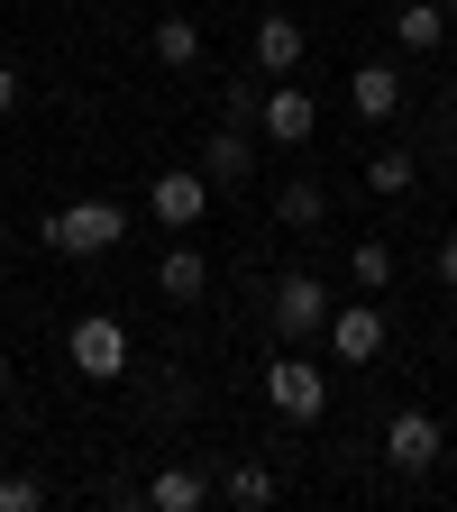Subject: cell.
Segmentation results:
<instances>
[{
	"mask_svg": "<svg viewBox=\"0 0 457 512\" xmlns=\"http://www.w3.org/2000/svg\"><path fill=\"white\" fill-rule=\"evenodd\" d=\"M55 256H110L119 238H128V211L119 202H64V211H46V229H37Z\"/></svg>",
	"mask_w": 457,
	"mask_h": 512,
	"instance_id": "cell-1",
	"label": "cell"
},
{
	"mask_svg": "<svg viewBox=\"0 0 457 512\" xmlns=\"http://www.w3.org/2000/svg\"><path fill=\"white\" fill-rule=\"evenodd\" d=\"M147 211H156L165 229H202V211H211V183H202V165H165V174L147 183Z\"/></svg>",
	"mask_w": 457,
	"mask_h": 512,
	"instance_id": "cell-7",
	"label": "cell"
},
{
	"mask_svg": "<svg viewBox=\"0 0 457 512\" xmlns=\"http://www.w3.org/2000/svg\"><path fill=\"white\" fill-rule=\"evenodd\" d=\"M19 101H28V83H19V64H0V119H10Z\"/></svg>",
	"mask_w": 457,
	"mask_h": 512,
	"instance_id": "cell-21",
	"label": "cell"
},
{
	"mask_svg": "<svg viewBox=\"0 0 457 512\" xmlns=\"http://www.w3.org/2000/svg\"><path fill=\"white\" fill-rule=\"evenodd\" d=\"M348 275H357V293H384V284H394V238H357Z\"/></svg>",
	"mask_w": 457,
	"mask_h": 512,
	"instance_id": "cell-18",
	"label": "cell"
},
{
	"mask_svg": "<svg viewBox=\"0 0 457 512\" xmlns=\"http://www.w3.org/2000/svg\"><path fill=\"white\" fill-rule=\"evenodd\" d=\"M147 46H156V64H165V74H192V64H202V28H192L183 10H165Z\"/></svg>",
	"mask_w": 457,
	"mask_h": 512,
	"instance_id": "cell-16",
	"label": "cell"
},
{
	"mask_svg": "<svg viewBox=\"0 0 457 512\" xmlns=\"http://www.w3.org/2000/svg\"><path fill=\"white\" fill-rule=\"evenodd\" d=\"M156 293H165V302H202V293H211V256H202V247H165V256H156Z\"/></svg>",
	"mask_w": 457,
	"mask_h": 512,
	"instance_id": "cell-11",
	"label": "cell"
},
{
	"mask_svg": "<svg viewBox=\"0 0 457 512\" xmlns=\"http://www.w3.org/2000/svg\"><path fill=\"white\" fill-rule=\"evenodd\" d=\"M266 403H275L284 421H320V412H330V375H320V366L293 348V357L266 366Z\"/></svg>",
	"mask_w": 457,
	"mask_h": 512,
	"instance_id": "cell-4",
	"label": "cell"
},
{
	"mask_svg": "<svg viewBox=\"0 0 457 512\" xmlns=\"http://www.w3.org/2000/svg\"><path fill=\"white\" fill-rule=\"evenodd\" d=\"M330 357L339 366H375L384 357V302H339L330 311Z\"/></svg>",
	"mask_w": 457,
	"mask_h": 512,
	"instance_id": "cell-8",
	"label": "cell"
},
{
	"mask_svg": "<svg viewBox=\"0 0 457 512\" xmlns=\"http://www.w3.org/2000/svg\"><path fill=\"white\" fill-rule=\"evenodd\" d=\"M247 174H256L247 128H211V138H202V183H211V192H238Z\"/></svg>",
	"mask_w": 457,
	"mask_h": 512,
	"instance_id": "cell-9",
	"label": "cell"
},
{
	"mask_svg": "<svg viewBox=\"0 0 457 512\" xmlns=\"http://www.w3.org/2000/svg\"><path fill=\"white\" fill-rule=\"evenodd\" d=\"M256 128H266L275 147H311V138H320V101H311L302 83L275 74V83H266V110H256Z\"/></svg>",
	"mask_w": 457,
	"mask_h": 512,
	"instance_id": "cell-6",
	"label": "cell"
},
{
	"mask_svg": "<svg viewBox=\"0 0 457 512\" xmlns=\"http://www.w3.org/2000/svg\"><path fill=\"white\" fill-rule=\"evenodd\" d=\"M448 37V0H394V46L403 55H430Z\"/></svg>",
	"mask_w": 457,
	"mask_h": 512,
	"instance_id": "cell-13",
	"label": "cell"
},
{
	"mask_svg": "<svg viewBox=\"0 0 457 512\" xmlns=\"http://www.w3.org/2000/svg\"><path fill=\"white\" fill-rule=\"evenodd\" d=\"M430 266H439V284H448V293H457V229H448V238H439V256H430Z\"/></svg>",
	"mask_w": 457,
	"mask_h": 512,
	"instance_id": "cell-22",
	"label": "cell"
},
{
	"mask_svg": "<svg viewBox=\"0 0 457 512\" xmlns=\"http://www.w3.org/2000/svg\"><path fill=\"white\" fill-rule=\"evenodd\" d=\"M448 10H457V0H448Z\"/></svg>",
	"mask_w": 457,
	"mask_h": 512,
	"instance_id": "cell-24",
	"label": "cell"
},
{
	"mask_svg": "<svg viewBox=\"0 0 457 512\" xmlns=\"http://www.w3.org/2000/svg\"><path fill=\"white\" fill-rule=\"evenodd\" d=\"M439 448H448V430H439V412H421V403L384 421V467L421 476V467H439Z\"/></svg>",
	"mask_w": 457,
	"mask_h": 512,
	"instance_id": "cell-5",
	"label": "cell"
},
{
	"mask_svg": "<svg viewBox=\"0 0 457 512\" xmlns=\"http://www.w3.org/2000/svg\"><path fill=\"white\" fill-rule=\"evenodd\" d=\"M64 357H74L92 384H119V375H128V330H119L110 311H83L74 330H64Z\"/></svg>",
	"mask_w": 457,
	"mask_h": 512,
	"instance_id": "cell-3",
	"label": "cell"
},
{
	"mask_svg": "<svg viewBox=\"0 0 457 512\" xmlns=\"http://www.w3.org/2000/svg\"><path fill=\"white\" fill-rule=\"evenodd\" d=\"M412 183H421V165H412L403 147H384V156H366V192H384V202H403Z\"/></svg>",
	"mask_w": 457,
	"mask_h": 512,
	"instance_id": "cell-19",
	"label": "cell"
},
{
	"mask_svg": "<svg viewBox=\"0 0 457 512\" xmlns=\"http://www.w3.org/2000/svg\"><path fill=\"white\" fill-rule=\"evenodd\" d=\"M348 110L357 119H394L403 110V74H394V64H357V74H348Z\"/></svg>",
	"mask_w": 457,
	"mask_h": 512,
	"instance_id": "cell-12",
	"label": "cell"
},
{
	"mask_svg": "<svg viewBox=\"0 0 457 512\" xmlns=\"http://www.w3.org/2000/svg\"><path fill=\"white\" fill-rule=\"evenodd\" d=\"M275 220H284V229H320V220H330V183H320V174H293V183L275 192Z\"/></svg>",
	"mask_w": 457,
	"mask_h": 512,
	"instance_id": "cell-15",
	"label": "cell"
},
{
	"mask_svg": "<svg viewBox=\"0 0 457 512\" xmlns=\"http://www.w3.org/2000/svg\"><path fill=\"white\" fill-rule=\"evenodd\" d=\"M0 403H10V357H0Z\"/></svg>",
	"mask_w": 457,
	"mask_h": 512,
	"instance_id": "cell-23",
	"label": "cell"
},
{
	"mask_svg": "<svg viewBox=\"0 0 457 512\" xmlns=\"http://www.w3.org/2000/svg\"><path fill=\"white\" fill-rule=\"evenodd\" d=\"M302 55H311L302 19H284V10H266V19H256V74H293Z\"/></svg>",
	"mask_w": 457,
	"mask_h": 512,
	"instance_id": "cell-10",
	"label": "cell"
},
{
	"mask_svg": "<svg viewBox=\"0 0 457 512\" xmlns=\"http://www.w3.org/2000/svg\"><path fill=\"white\" fill-rule=\"evenodd\" d=\"M284 485H275V467H256V458H238L229 476H220V503H238V512H266Z\"/></svg>",
	"mask_w": 457,
	"mask_h": 512,
	"instance_id": "cell-17",
	"label": "cell"
},
{
	"mask_svg": "<svg viewBox=\"0 0 457 512\" xmlns=\"http://www.w3.org/2000/svg\"><path fill=\"white\" fill-rule=\"evenodd\" d=\"M330 284H320V275H284L275 293H266V320H275V339L284 348H302V339H330Z\"/></svg>",
	"mask_w": 457,
	"mask_h": 512,
	"instance_id": "cell-2",
	"label": "cell"
},
{
	"mask_svg": "<svg viewBox=\"0 0 457 512\" xmlns=\"http://www.w3.org/2000/svg\"><path fill=\"white\" fill-rule=\"evenodd\" d=\"M37 503H46L37 476H0V512H37Z\"/></svg>",
	"mask_w": 457,
	"mask_h": 512,
	"instance_id": "cell-20",
	"label": "cell"
},
{
	"mask_svg": "<svg viewBox=\"0 0 457 512\" xmlns=\"http://www.w3.org/2000/svg\"><path fill=\"white\" fill-rule=\"evenodd\" d=\"M211 494H220V485H211L202 467H156V476H147V503H156V512H202Z\"/></svg>",
	"mask_w": 457,
	"mask_h": 512,
	"instance_id": "cell-14",
	"label": "cell"
}]
</instances>
